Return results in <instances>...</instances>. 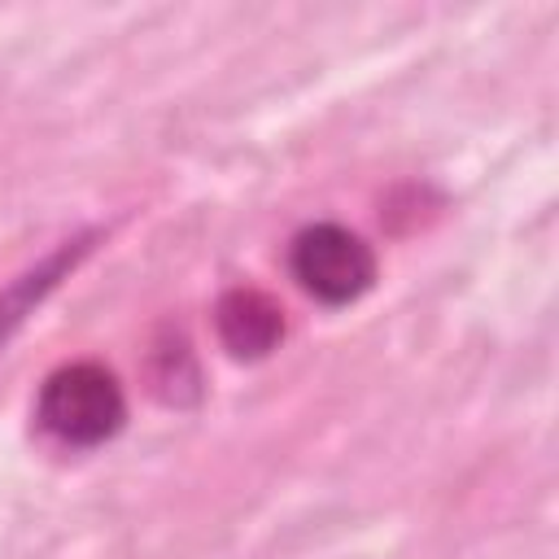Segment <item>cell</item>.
<instances>
[{
    "instance_id": "obj_1",
    "label": "cell",
    "mask_w": 559,
    "mask_h": 559,
    "mask_svg": "<svg viewBox=\"0 0 559 559\" xmlns=\"http://www.w3.org/2000/svg\"><path fill=\"white\" fill-rule=\"evenodd\" d=\"M35 419L52 441L74 445V450H92L122 428L127 397H122L109 367L70 362L44 380L39 402H35Z\"/></svg>"
},
{
    "instance_id": "obj_2",
    "label": "cell",
    "mask_w": 559,
    "mask_h": 559,
    "mask_svg": "<svg viewBox=\"0 0 559 559\" xmlns=\"http://www.w3.org/2000/svg\"><path fill=\"white\" fill-rule=\"evenodd\" d=\"M293 280L323 306H349L376 284V253L341 223H310L288 249Z\"/></svg>"
},
{
    "instance_id": "obj_3",
    "label": "cell",
    "mask_w": 559,
    "mask_h": 559,
    "mask_svg": "<svg viewBox=\"0 0 559 559\" xmlns=\"http://www.w3.org/2000/svg\"><path fill=\"white\" fill-rule=\"evenodd\" d=\"M214 319H218L223 345H227L236 358H262V354H271V349L280 345V336H284V314H280V306H275L266 293H258V288H231V293H223Z\"/></svg>"
},
{
    "instance_id": "obj_4",
    "label": "cell",
    "mask_w": 559,
    "mask_h": 559,
    "mask_svg": "<svg viewBox=\"0 0 559 559\" xmlns=\"http://www.w3.org/2000/svg\"><path fill=\"white\" fill-rule=\"evenodd\" d=\"M83 253H87V240H70V245H61L48 262H39L35 271H26L22 280H13V284L0 293V345L22 328V319L57 288V280H61Z\"/></svg>"
}]
</instances>
